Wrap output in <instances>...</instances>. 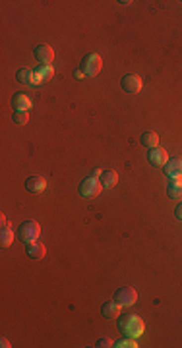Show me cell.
<instances>
[{"mask_svg":"<svg viewBox=\"0 0 182 348\" xmlns=\"http://www.w3.org/2000/svg\"><path fill=\"white\" fill-rule=\"evenodd\" d=\"M16 80L23 85H27V83H33V70H29V68H21L18 70V74H16Z\"/></svg>","mask_w":182,"mask_h":348,"instance_id":"d6986e66","label":"cell"},{"mask_svg":"<svg viewBox=\"0 0 182 348\" xmlns=\"http://www.w3.org/2000/svg\"><path fill=\"white\" fill-rule=\"evenodd\" d=\"M53 76H55V68L53 66H37L33 70V85L49 82Z\"/></svg>","mask_w":182,"mask_h":348,"instance_id":"9c48e42d","label":"cell"},{"mask_svg":"<svg viewBox=\"0 0 182 348\" xmlns=\"http://www.w3.org/2000/svg\"><path fill=\"white\" fill-rule=\"evenodd\" d=\"M101 192H103V186H101V182H99V178L87 176V178L81 180V184H80L81 198H85V199H93V198H97Z\"/></svg>","mask_w":182,"mask_h":348,"instance_id":"277c9868","label":"cell"},{"mask_svg":"<svg viewBox=\"0 0 182 348\" xmlns=\"http://www.w3.org/2000/svg\"><path fill=\"white\" fill-rule=\"evenodd\" d=\"M101 174H103V170H101V168H95V170L91 172V176H93V178H99Z\"/></svg>","mask_w":182,"mask_h":348,"instance_id":"cb8c5ba5","label":"cell"},{"mask_svg":"<svg viewBox=\"0 0 182 348\" xmlns=\"http://www.w3.org/2000/svg\"><path fill=\"white\" fill-rule=\"evenodd\" d=\"M12 122L16 124V126H25V124L29 122V112L27 110H16V112H12Z\"/></svg>","mask_w":182,"mask_h":348,"instance_id":"ffe728a7","label":"cell"},{"mask_svg":"<svg viewBox=\"0 0 182 348\" xmlns=\"http://www.w3.org/2000/svg\"><path fill=\"white\" fill-rule=\"evenodd\" d=\"M0 343H2V348H10V343L6 339H0Z\"/></svg>","mask_w":182,"mask_h":348,"instance_id":"4316f807","label":"cell"},{"mask_svg":"<svg viewBox=\"0 0 182 348\" xmlns=\"http://www.w3.org/2000/svg\"><path fill=\"white\" fill-rule=\"evenodd\" d=\"M14 230L10 228V226H2V232H0V246L2 248H10L12 246V242H14Z\"/></svg>","mask_w":182,"mask_h":348,"instance_id":"ac0fdd59","label":"cell"},{"mask_svg":"<svg viewBox=\"0 0 182 348\" xmlns=\"http://www.w3.org/2000/svg\"><path fill=\"white\" fill-rule=\"evenodd\" d=\"M31 106H33V102H31L27 93H16V95L12 97V108H14V110H27V112H29Z\"/></svg>","mask_w":182,"mask_h":348,"instance_id":"8fae6325","label":"cell"},{"mask_svg":"<svg viewBox=\"0 0 182 348\" xmlns=\"http://www.w3.org/2000/svg\"><path fill=\"white\" fill-rule=\"evenodd\" d=\"M23 186H25V190L31 192V194H43V192L47 190V180H45L43 176H29Z\"/></svg>","mask_w":182,"mask_h":348,"instance_id":"30bf717a","label":"cell"},{"mask_svg":"<svg viewBox=\"0 0 182 348\" xmlns=\"http://www.w3.org/2000/svg\"><path fill=\"white\" fill-rule=\"evenodd\" d=\"M115 348H138V341L132 337H122L115 343Z\"/></svg>","mask_w":182,"mask_h":348,"instance_id":"44dd1931","label":"cell"},{"mask_svg":"<svg viewBox=\"0 0 182 348\" xmlns=\"http://www.w3.org/2000/svg\"><path fill=\"white\" fill-rule=\"evenodd\" d=\"M165 174L173 178H182V157L181 159H169L165 164Z\"/></svg>","mask_w":182,"mask_h":348,"instance_id":"7c38bea8","label":"cell"},{"mask_svg":"<svg viewBox=\"0 0 182 348\" xmlns=\"http://www.w3.org/2000/svg\"><path fill=\"white\" fill-rule=\"evenodd\" d=\"M101 68H103V58L97 54V52H89V54H85L83 60H81V66H80V70L85 74V78H95V76L101 72Z\"/></svg>","mask_w":182,"mask_h":348,"instance_id":"7a4b0ae2","label":"cell"},{"mask_svg":"<svg viewBox=\"0 0 182 348\" xmlns=\"http://www.w3.org/2000/svg\"><path fill=\"white\" fill-rule=\"evenodd\" d=\"M39 234H41V226L37 221H25L18 228V238H20L23 244L35 242L39 238Z\"/></svg>","mask_w":182,"mask_h":348,"instance_id":"3957f363","label":"cell"},{"mask_svg":"<svg viewBox=\"0 0 182 348\" xmlns=\"http://www.w3.org/2000/svg\"><path fill=\"white\" fill-rule=\"evenodd\" d=\"M117 329L121 331L124 337H132V339H138L142 337L143 331H145V325H143V319L136 313H124L119 317L117 321Z\"/></svg>","mask_w":182,"mask_h":348,"instance_id":"6da1fadb","label":"cell"},{"mask_svg":"<svg viewBox=\"0 0 182 348\" xmlns=\"http://www.w3.org/2000/svg\"><path fill=\"white\" fill-rule=\"evenodd\" d=\"M74 76H76V78H85V74H83L81 70H76V72H74Z\"/></svg>","mask_w":182,"mask_h":348,"instance_id":"484cf974","label":"cell"},{"mask_svg":"<svg viewBox=\"0 0 182 348\" xmlns=\"http://www.w3.org/2000/svg\"><path fill=\"white\" fill-rule=\"evenodd\" d=\"M95 347H99V348H111V347H115V343L109 339V337H101L97 343H95Z\"/></svg>","mask_w":182,"mask_h":348,"instance_id":"7402d4cb","label":"cell"},{"mask_svg":"<svg viewBox=\"0 0 182 348\" xmlns=\"http://www.w3.org/2000/svg\"><path fill=\"white\" fill-rule=\"evenodd\" d=\"M121 304L117 302V300H111V302H105L101 306V315L103 317H107V319H115V317H119L121 315Z\"/></svg>","mask_w":182,"mask_h":348,"instance_id":"5bb4252c","label":"cell"},{"mask_svg":"<svg viewBox=\"0 0 182 348\" xmlns=\"http://www.w3.org/2000/svg\"><path fill=\"white\" fill-rule=\"evenodd\" d=\"M121 85L126 93L136 95V93L142 91V78L136 76V74H128V76H124V78L121 80Z\"/></svg>","mask_w":182,"mask_h":348,"instance_id":"8992f818","label":"cell"},{"mask_svg":"<svg viewBox=\"0 0 182 348\" xmlns=\"http://www.w3.org/2000/svg\"><path fill=\"white\" fill-rule=\"evenodd\" d=\"M33 56H35V60L39 62L41 66H49L51 62L55 60V50L49 47V45H37L35 47V50H33Z\"/></svg>","mask_w":182,"mask_h":348,"instance_id":"52a82bcc","label":"cell"},{"mask_svg":"<svg viewBox=\"0 0 182 348\" xmlns=\"http://www.w3.org/2000/svg\"><path fill=\"white\" fill-rule=\"evenodd\" d=\"M0 223H2V226H6V225H8V221H6V215H4V213L0 215Z\"/></svg>","mask_w":182,"mask_h":348,"instance_id":"d4e9b609","label":"cell"},{"mask_svg":"<svg viewBox=\"0 0 182 348\" xmlns=\"http://www.w3.org/2000/svg\"><path fill=\"white\" fill-rule=\"evenodd\" d=\"M167 196L171 199H182V178H173L167 186Z\"/></svg>","mask_w":182,"mask_h":348,"instance_id":"2e32d148","label":"cell"},{"mask_svg":"<svg viewBox=\"0 0 182 348\" xmlns=\"http://www.w3.org/2000/svg\"><path fill=\"white\" fill-rule=\"evenodd\" d=\"M25 253H27L31 259H43L45 253H47V248H45V244H41L39 240H35V242L25 244Z\"/></svg>","mask_w":182,"mask_h":348,"instance_id":"4fadbf2b","label":"cell"},{"mask_svg":"<svg viewBox=\"0 0 182 348\" xmlns=\"http://www.w3.org/2000/svg\"><path fill=\"white\" fill-rule=\"evenodd\" d=\"M175 217L179 219V221H182V201L177 207H175Z\"/></svg>","mask_w":182,"mask_h":348,"instance_id":"603a6c76","label":"cell"},{"mask_svg":"<svg viewBox=\"0 0 182 348\" xmlns=\"http://www.w3.org/2000/svg\"><path fill=\"white\" fill-rule=\"evenodd\" d=\"M147 161L149 164H153V166H165L167 161H169V155H167V151L163 149V147H153V149H149L147 151Z\"/></svg>","mask_w":182,"mask_h":348,"instance_id":"ba28073f","label":"cell"},{"mask_svg":"<svg viewBox=\"0 0 182 348\" xmlns=\"http://www.w3.org/2000/svg\"><path fill=\"white\" fill-rule=\"evenodd\" d=\"M115 300H117L122 307H130V306L136 304V300H138V292H136L132 287H122L115 292Z\"/></svg>","mask_w":182,"mask_h":348,"instance_id":"5b68a950","label":"cell"},{"mask_svg":"<svg viewBox=\"0 0 182 348\" xmlns=\"http://www.w3.org/2000/svg\"><path fill=\"white\" fill-rule=\"evenodd\" d=\"M140 144L145 145L147 149H153V147H157V144H159V136H157L155 132L147 130V132H143V134H142V138H140Z\"/></svg>","mask_w":182,"mask_h":348,"instance_id":"e0dca14e","label":"cell"},{"mask_svg":"<svg viewBox=\"0 0 182 348\" xmlns=\"http://www.w3.org/2000/svg\"><path fill=\"white\" fill-rule=\"evenodd\" d=\"M99 182H101L103 190H111L119 184V174L115 170H103V174L99 176Z\"/></svg>","mask_w":182,"mask_h":348,"instance_id":"9a60e30c","label":"cell"}]
</instances>
